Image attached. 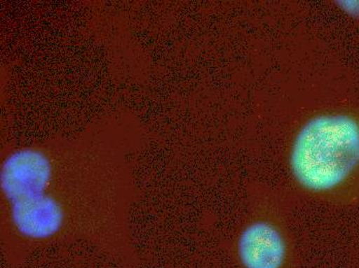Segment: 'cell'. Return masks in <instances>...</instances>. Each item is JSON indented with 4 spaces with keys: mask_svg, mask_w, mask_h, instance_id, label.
<instances>
[{
    "mask_svg": "<svg viewBox=\"0 0 359 268\" xmlns=\"http://www.w3.org/2000/svg\"><path fill=\"white\" fill-rule=\"evenodd\" d=\"M128 117L104 118L74 136L20 146L0 163L2 258L20 267L43 250L84 244L121 268L139 267L129 213V155L142 145Z\"/></svg>",
    "mask_w": 359,
    "mask_h": 268,
    "instance_id": "1",
    "label": "cell"
},
{
    "mask_svg": "<svg viewBox=\"0 0 359 268\" xmlns=\"http://www.w3.org/2000/svg\"><path fill=\"white\" fill-rule=\"evenodd\" d=\"M289 165L305 190H339L359 171V120L338 112L311 118L293 139Z\"/></svg>",
    "mask_w": 359,
    "mask_h": 268,
    "instance_id": "2",
    "label": "cell"
},
{
    "mask_svg": "<svg viewBox=\"0 0 359 268\" xmlns=\"http://www.w3.org/2000/svg\"><path fill=\"white\" fill-rule=\"evenodd\" d=\"M236 250L243 268H282L287 257L283 234L266 221L246 226L238 235Z\"/></svg>",
    "mask_w": 359,
    "mask_h": 268,
    "instance_id": "3",
    "label": "cell"
},
{
    "mask_svg": "<svg viewBox=\"0 0 359 268\" xmlns=\"http://www.w3.org/2000/svg\"><path fill=\"white\" fill-rule=\"evenodd\" d=\"M341 3H343L341 6L348 14L359 18V1H344Z\"/></svg>",
    "mask_w": 359,
    "mask_h": 268,
    "instance_id": "4",
    "label": "cell"
}]
</instances>
